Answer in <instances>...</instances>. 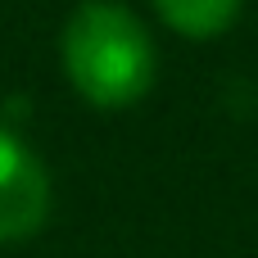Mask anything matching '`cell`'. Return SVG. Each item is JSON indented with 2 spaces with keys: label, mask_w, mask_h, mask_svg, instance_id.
Instances as JSON below:
<instances>
[{
  "label": "cell",
  "mask_w": 258,
  "mask_h": 258,
  "mask_svg": "<svg viewBox=\"0 0 258 258\" xmlns=\"http://www.w3.org/2000/svg\"><path fill=\"white\" fill-rule=\"evenodd\" d=\"M59 63L73 91L113 113L132 109L154 86V41L122 0H82L59 32Z\"/></svg>",
  "instance_id": "1"
},
{
  "label": "cell",
  "mask_w": 258,
  "mask_h": 258,
  "mask_svg": "<svg viewBox=\"0 0 258 258\" xmlns=\"http://www.w3.org/2000/svg\"><path fill=\"white\" fill-rule=\"evenodd\" d=\"M45 218H50V172L9 127H0V245L36 236Z\"/></svg>",
  "instance_id": "2"
},
{
  "label": "cell",
  "mask_w": 258,
  "mask_h": 258,
  "mask_svg": "<svg viewBox=\"0 0 258 258\" xmlns=\"http://www.w3.org/2000/svg\"><path fill=\"white\" fill-rule=\"evenodd\" d=\"M154 9L172 32H181L190 41L222 36L240 18V0H154Z\"/></svg>",
  "instance_id": "3"
}]
</instances>
